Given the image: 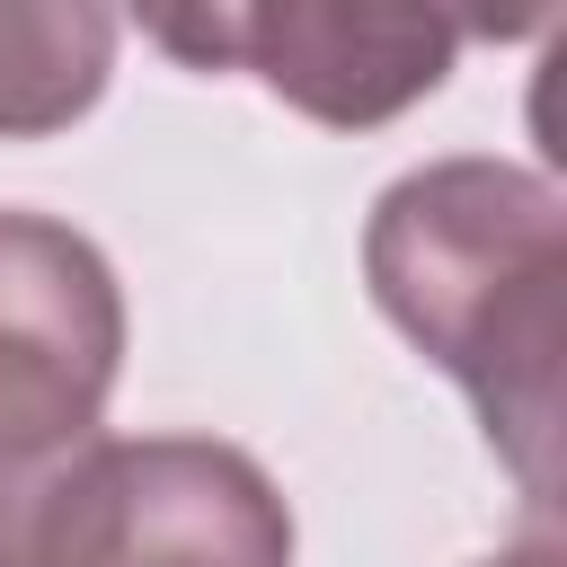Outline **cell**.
<instances>
[{
    "label": "cell",
    "mask_w": 567,
    "mask_h": 567,
    "mask_svg": "<svg viewBox=\"0 0 567 567\" xmlns=\"http://www.w3.org/2000/svg\"><path fill=\"white\" fill-rule=\"evenodd\" d=\"M363 284L381 319L461 381L532 523L558 514L567 416V195L487 151L425 159L372 195Z\"/></svg>",
    "instance_id": "6da1fadb"
},
{
    "label": "cell",
    "mask_w": 567,
    "mask_h": 567,
    "mask_svg": "<svg viewBox=\"0 0 567 567\" xmlns=\"http://www.w3.org/2000/svg\"><path fill=\"white\" fill-rule=\"evenodd\" d=\"M124 372V284L53 213L0 204V567H35L53 496L106 443Z\"/></svg>",
    "instance_id": "7a4b0ae2"
},
{
    "label": "cell",
    "mask_w": 567,
    "mask_h": 567,
    "mask_svg": "<svg viewBox=\"0 0 567 567\" xmlns=\"http://www.w3.org/2000/svg\"><path fill=\"white\" fill-rule=\"evenodd\" d=\"M35 567H292V505L221 434H106L53 496Z\"/></svg>",
    "instance_id": "3957f363"
},
{
    "label": "cell",
    "mask_w": 567,
    "mask_h": 567,
    "mask_svg": "<svg viewBox=\"0 0 567 567\" xmlns=\"http://www.w3.org/2000/svg\"><path fill=\"white\" fill-rule=\"evenodd\" d=\"M195 71H248L266 97L328 133H372L443 89L461 18L443 9H363V0H266V9H159L142 18Z\"/></svg>",
    "instance_id": "277c9868"
},
{
    "label": "cell",
    "mask_w": 567,
    "mask_h": 567,
    "mask_svg": "<svg viewBox=\"0 0 567 567\" xmlns=\"http://www.w3.org/2000/svg\"><path fill=\"white\" fill-rule=\"evenodd\" d=\"M124 18L97 0H0V142L80 124L115 80Z\"/></svg>",
    "instance_id": "5b68a950"
},
{
    "label": "cell",
    "mask_w": 567,
    "mask_h": 567,
    "mask_svg": "<svg viewBox=\"0 0 567 567\" xmlns=\"http://www.w3.org/2000/svg\"><path fill=\"white\" fill-rule=\"evenodd\" d=\"M478 567H558V532H549V523H532L514 549H496V558H478Z\"/></svg>",
    "instance_id": "8992f818"
}]
</instances>
